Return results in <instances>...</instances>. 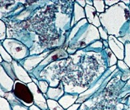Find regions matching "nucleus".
Masks as SVG:
<instances>
[{
	"instance_id": "nucleus-1",
	"label": "nucleus",
	"mask_w": 130,
	"mask_h": 110,
	"mask_svg": "<svg viewBox=\"0 0 130 110\" xmlns=\"http://www.w3.org/2000/svg\"><path fill=\"white\" fill-rule=\"evenodd\" d=\"M12 92L15 98L24 105L30 107L34 104V98L31 92L27 85L24 83L19 80H16Z\"/></svg>"
},
{
	"instance_id": "nucleus-2",
	"label": "nucleus",
	"mask_w": 130,
	"mask_h": 110,
	"mask_svg": "<svg viewBox=\"0 0 130 110\" xmlns=\"http://www.w3.org/2000/svg\"><path fill=\"white\" fill-rule=\"evenodd\" d=\"M6 51L15 60H21L28 55V50L19 41L12 39H6L3 44Z\"/></svg>"
},
{
	"instance_id": "nucleus-3",
	"label": "nucleus",
	"mask_w": 130,
	"mask_h": 110,
	"mask_svg": "<svg viewBox=\"0 0 130 110\" xmlns=\"http://www.w3.org/2000/svg\"><path fill=\"white\" fill-rule=\"evenodd\" d=\"M31 91L34 98V104L40 108L41 110L48 109L47 104V100L44 96V94L39 89L38 86L35 83L32 82L27 84Z\"/></svg>"
},
{
	"instance_id": "nucleus-4",
	"label": "nucleus",
	"mask_w": 130,
	"mask_h": 110,
	"mask_svg": "<svg viewBox=\"0 0 130 110\" xmlns=\"http://www.w3.org/2000/svg\"><path fill=\"white\" fill-rule=\"evenodd\" d=\"M12 65L15 76L17 79L27 84L32 82L31 78L28 76L25 69H24V68L21 65H20L15 60H12Z\"/></svg>"
},
{
	"instance_id": "nucleus-5",
	"label": "nucleus",
	"mask_w": 130,
	"mask_h": 110,
	"mask_svg": "<svg viewBox=\"0 0 130 110\" xmlns=\"http://www.w3.org/2000/svg\"><path fill=\"white\" fill-rule=\"evenodd\" d=\"M1 89L5 92H11L13 89L14 81L11 77L8 75L3 66L1 65Z\"/></svg>"
},
{
	"instance_id": "nucleus-6",
	"label": "nucleus",
	"mask_w": 130,
	"mask_h": 110,
	"mask_svg": "<svg viewBox=\"0 0 130 110\" xmlns=\"http://www.w3.org/2000/svg\"><path fill=\"white\" fill-rule=\"evenodd\" d=\"M64 88L63 83L60 82L57 87L49 86L46 95L48 99H51L58 101L59 99L64 94Z\"/></svg>"
},
{
	"instance_id": "nucleus-7",
	"label": "nucleus",
	"mask_w": 130,
	"mask_h": 110,
	"mask_svg": "<svg viewBox=\"0 0 130 110\" xmlns=\"http://www.w3.org/2000/svg\"><path fill=\"white\" fill-rule=\"evenodd\" d=\"M79 94H71V93H66L59 99L58 102L66 110L76 103V101L79 98Z\"/></svg>"
},
{
	"instance_id": "nucleus-8",
	"label": "nucleus",
	"mask_w": 130,
	"mask_h": 110,
	"mask_svg": "<svg viewBox=\"0 0 130 110\" xmlns=\"http://www.w3.org/2000/svg\"><path fill=\"white\" fill-rule=\"evenodd\" d=\"M48 54V52H45V53L41 54L40 55L38 56H33L26 59L24 61L23 66L27 71H30L32 68H35L39 63L41 62V60L44 59V57H46Z\"/></svg>"
},
{
	"instance_id": "nucleus-9",
	"label": "nucleus",
	"mask_w": 130,
	"mask_h": 110,
	"mask_svg": "<svg viewBox=\"0 0 130 110\" xmlns=\"http://www.w3.org/2000/svg\"><path fill=\"white\" fill-rule=\"evenodd\" d=\"M1 65L3 66L4 69L5 70V72L8 74L9 76L11 77L14 81H15L16 79H17V77L15 76L13 68H12V63L11 64H9V63H7L6 62H4L1 63Z\"/></svg>"
},
{
	"instance_id": "nucleus-10",
	"label": "nucleus",
	"mask_w": 130,
	"mask_h": 110,
	"mask_svg": "<svg viewBox=\"0 0 130 110\" xmlns=\"http://www.w3.org/2000/svg\"><path fill=\"white\" fill-rule=\"evenodd\" d=\"M64 52L63 51H61V50H57V51L54 52L53 53H52L49 56H48V57L45 59L44 60H43L42 63L40 65V66L41 65H45L48 64V62H51L52 60H55L56 59H58L59 57H61L62 56H61V54L63 53Z\"/></svg>"
},
{
	"instance_id": "nucleus-11",
	"label": "nucleus",
	"mask_w": 130,
	"mask_h": 110,
	"mask_svg": "<svg viewBox=\"0 0 130 110\" xmlns=\"http://www.w3.org/2000/svg\"><path fill=\"white\" fill-rule=\"evenodd\" d=\"M75 16H74V18H75V23H76L82 18H85V14L82 7L76 4V3H75Z\"/></svg>"
},
{
	"instance_id": "nucleus-12",
	"label": "nucleus",
	"mask_w": 130,
	"mask_h": 110,
	"mask_svg": "<svg viewBox=\"0 0 130 110\" xmlns=\"http://www.w3.org/2000/svg\"><path fill=\"white\" fill-rule=\"evenodd\" d=\"M47 104L49 110H65L57 101L47 99Z\"/></svg>"
},
{
	"instance_id": "nucleus-13",
	"label": "nucleus",
	"mask_w": 130,
	"mask_h": 110,
	"mask_svg": "<svg viewBox=\"0 0 130 110\" xmlns=\"http://www.w3.org/2000/svg\"><path fill=\"white\" fill-rule=\"evenodd\" d=\"M0 51H1V56L4 62H6L9 64H11L12 62V57L11 56V55L7 52L4 48L3 45L1 44L0 47Z\"/></svg>"
},
{
	"instance_id": "nucleus-14",
	"label": "nucleus",
	"mask_w": 130,
	"mask_h": 110,
	"mask_svg": "<svg viewBox=\"0 0 130 110\" xmlns=\"http://www.w3.org/2000/svg\"><path fill=\"white\" fill-rule=\"evenodd\" d=\"M0 104H1L0 110H12V107L10 102L4 97L0 98Z\"/></svg>"
},
{
	"instance_id": "nucleus-15",
	"label": "nucleus",
	"mask_w": 130,
	"mask_h": 110,
	"mask_svg": "<svg viewBox=\"0 0 130 110\" xmlns=\"http://www.w3.org/2000/svg\"><path fill=\"white\" fill-rule=\"evenodd\" d=\"M37 86L43 93H46L48 91V88H49L47 82L44 81H39V84Z\"/></svg>"
},
{
	"instance_id": "nucleus-16",
	"label": "nucleus",
	"mask_w": 130,
	"mask_h": 110,
	"mask_svg": "<svg viewBox=\"0 0 130 110\" xmlns=\"http://www.w3.org/2000/svg\"><path fill=\"white\" fill-rule=\"evenodd\" d=\"M12 110H30L29 107L24 105V104H15L11 105Z\"/></svg>"
},
{
	"instance_id": "nucleus-17",
	"label": "nucleus",
	"mask_w": 130,
	"mask_h": 110,
	"mask_svg": "<svg viewBox=\"0 0 130 110\" xmlns=\"http://www.w3.org/2000/svg\"><path fill=\"white\" fill-rule=\"evenodd\" d=\"M93 4H94V5L95 8L97 10V11L98 12H102V10L100 8V6L102 7H104V1H93Z\"/></svg>"
},
{
	"instance_id": "nucleus-18",
	"label": "nucleus",
	"mask_w": 130,
	"mask_h": 110,
	"mask_svg": "<svg viewBox=\"0 0 130 110\" xmlns=\"http://www.w3.org/2000/svg\"><path fill=\"white\" fill-rule=\"evenodd\" d=\"M5 25L3 21L1 20V40H4L5 38Z\"/></svg>"
},
{
	"instance_id": "nucleus-19",
	"label": "nucleus",
	"mask_w": 130,
	"mask_h": 110,
	"mask_svg": "<svg viewBox=\"0 0 130 110\" xmlns=\"http://www.w3.org/2000/svg\"><path fill=\"white\" fill-rule=\"evenodd\" d=\"M81 104H74L73 105H72L71 107H70L69 108H68V109H66V110H78L79 108V107H80Z\"/></svg>"
},
{
	"instance_id": "nucleus-20",
	"label": "nucleus",
	"mask_w": 130,
	"mask_h": 110,
	"mask_svg": "<svg viewBox=\"0 0 130 110\" xmlns=\"http://www.w3.org/2000/svg\"><path fill=\"white\" fill-rule=\"evenodd\" d=\"M99 32H100V33H101V37L104 40L107 39V38H108L107 35L106 34L105 32L103 30V28L102 27H99Z\"/></svg>"
},
{
	"instance_id": "nucleus-21",
	"label": "nucleus",
	"mask_w": 130,
	"mask_h": 110,
	"mask_svg": "<svg viewBox=\"0 0 130 110\" xmlns=\"http://www.w3.org/2000/svg\"><path fill=\"white\" fill-rule=\"evenodd\" d=\"M30 110H41L40 108H39V107H37V106L33 104L31 107H29Z\"/></svg>"
},
{
	"instance_id": "nucleus-22",
	"label": "nucleus",
	"mask_w": 130,
	"mask_h": 110,
	"mask_svg": "<svg viewBox=\"0 0 130 110\" xmlns=\"http://www.w3.org/2000/svg\"><path fill=\"white\" fill-rule=\"evenodd\" d=\"M76 3H78L81 7H85V6L86 1H76Z\"/></svg>"
},
{
	"instance_id": "nucleus-23",
	"label": "nucleus",
	"mask_w": 130,
	"mask_h": 110,
	"mask_svg": "<svg viewBox=\"0 0 130 110\" xmlns=\"http://www.w3.org/2000/svg\"><path fill=\"white\" fill-rule=\"evenodd\" d=\"M111 2H109V1H105V3L106 4L109 5H111L112 4H113L114 3H116L117 2L119 1H111Z\"/></svg>"
},
{
	"instance_id": "nucleus-24",
	"label": "nucleus",
	"mask_w": 130,
	"mask_h": 110,
	"mask_svg": "<svg viewBox=\"0 0 130 110\" xmlns=\"http://www.w3.org/2000/svg\"><path fill=\"white\" fill-rule=\"evenodd\" d=\"M86 3L89 4V5L92 4V1H86Z\"/></svg>"
},
{
	"instance_id": "nucleus-25",
	"label": "nucleus",
	"mask_w": 130,
	"mask_h": 110,
	"mask_svg": "<svg viewBox=\"0 0 130 110\" xmlns=\"http://www.w3.org/2000/svg\"><path fill=\"white\" fill-rule=\"evenodd\" d=\"M78 110H84V109H83V105H82V104H81L80 107H79V108L78 109Z\"/></svg>"
},
{
	"instance_id": "nucleus-26",
	"label": "nucleus",
	"mask_w": 130,
	"mask_h": 110,
	"mask_svg": "<svg viewBox=\"0 0 130 110\" xmlns=\"http://www.w3.org/2000/svg\"><path fill=\"white\" fill-rule=\"evenodd\" d=\"M124 3H125V4H128V3H129V1H123Z\"/></svg>"
},
{
	"instance_id": "nucleus-27",
	"label": "nucleus",
	"mask_w": 130,
	"mask_h": 110,
	"mask_svg": "<svg viewBox=\"0 0 130 110\" xmlns=\"http://www.w3.org/2000/svg\"><path fill=\"white\" fill-rule=\"evenodd\" d=\"M47 110H49V109H47Z\"/></svg>"
}]
</instances>
